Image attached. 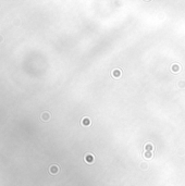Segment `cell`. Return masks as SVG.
I'll return each instance as SVG.
<instances>
[{
	"mask_svg": "<svg viewBox=\"0 0 185 186\" xmlns=\"http://www.w3.org/2000/svg\"><path fill=\"white\" fill-rule=\"evenodd\" d=\"M84 159H85V161L87 163H93L95 160V157L91 155V153H86V155L84 156Z\"/></svg>",
	"mask_w": 185,
	"mask_h": 186,
	"instance_id": "1",
	"label": "cell"
},
{
	"mask_svg": "<svg viewBox=\"0 0 185 186\" xmlns=\"http://www.w3.org/2000/svg\"><path fill=\"white\" fill-rule=\"evenodd\" d=\"M112 76H113L114 79H119L120 76H121V70H119V69L113 70L112 71Z\"/></svg>",
	"mask_w": 185,
	"mask_h": 186,
	"instance_id": "2",
	"label": "cell"
},
{
	"mask_svg": "<svg viewBox=\"0 0 185 186\" xmlns=\"http://www.w3.org/2000/svg\"><path fill=\"white\" fill-rule=\"evenodd\" d=\"M82 125H84V126H87V125H90V123H91V121H90V119L89 118H83V120H82Z\"/></svg>",
	"mask_w": 185,
	"mask_h": 186,
	"instance_id": "3",
	"label": "cell"
},
{
	"mask_svg": "<svg viewBox=\"0 0 185 186\" xmlns=\"http://www.w3.org/2000/svg\"><path fill=\"white\" fill-rule=\"evenodd\" d=\"M49 171H50L51 174H57V173L59 172V168H58V165H51L50 169H49Z\"/></svg>",
	"mask_w": 185,
	"mask_h": 186,
	"instance_id": "4",
	"label": "cell"
},
{
	"mask_svg": "<svg viewBox=\"0 0 185 186\" xmlns=\"http://www.w3.org/2000/svg\"><path fill=\"white\" fill-rule=\"evenodd\" d=\"M144 148H145V151H151L152 152V150H154V145L151 144V143H147Z\"/></svg>",
	"mask_w": 185,
	"mask_h": 186,
	"instance_id": "5",
	"label": "cell"
},
{
	"mask_svg": "<svg viewBox=\"0 0 185 186\" xmlns=\"http://www.w3.org/2000/svg\"><path fill=\"white\" fill-rule=\"evenodd\" d=\"M49 119H50V113L49 112H44L41 114V120L43 121H48Z\"/></svg>",
	"mask_w": 185,
	"mask_h": 186,
	"instance_id": "6",
	"label": "cell"
},
{
	"mask_svg": "<svg viewBox=\"0 0 185 186\" xmlns=\"http://www.w3.org/2000/svg\"><path fill=\"white\" fill-rule=\"evenodd\" d=\"M152 157V152L151 151H145V153H144V158L148 159V158H151Z\"/></svg>",
	"mask_w": 185,
	"mask_h": 186,
	"instance_id": "7",
	"label": "cell"
},
{
	"mask_svg": "<svg viewBox=\"0 0 185 186\" xmlns=\"http://www.w3.org/2000/svg\"><path fill=\"white\" fill-rule=\"evenodd\" d=\"M172 71H173V72H179V71H180V65L179 64H173V65H172Z\"/></svg>",
	"mask_w": 185,
	"mask_h": 186,
	"instance_id": "8",
	"label": "cell"
}]
</instances>
